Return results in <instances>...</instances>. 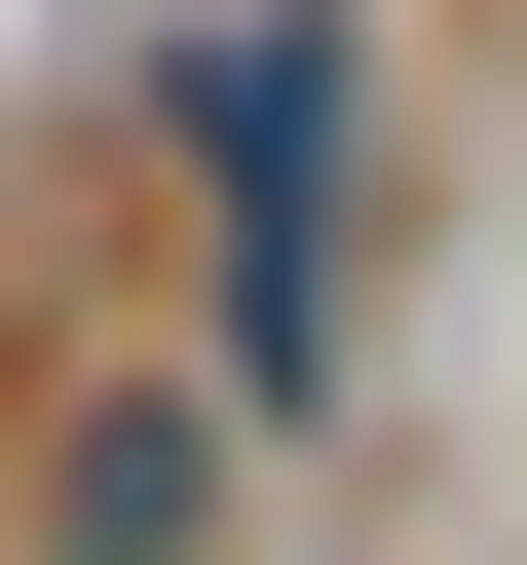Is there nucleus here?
Here are the masks:
<instances>
[{
    "label": "nucleus",
    "mask_w": 527,
    "mask_h": 565,
    "mask_svg": "<svg viewBox=\"0 0 527 565\" xmlns=\"http://www.w3.org/2000/svg\"><path fill=\"white\" fill-rule=\"evenodd\" d=\"M226 527H264V415H226L189 340H76L39 452H0V565H226Z\"/></svg>",
    "instance_id": "obj_2"
},
{
    "label": "nucleus",
    "mask_w": 527,
    "mask_h": 565,
    "mask_svg": "<svg viewBox=\"0 0 527 565\" xmlns=\"http://www.w3.org/2000/svg\"><path fill=\"white\" fill-rule=\"evenodd\" d=\"M151 151H189V377L302 452L340 415V264H377V0H189Z\"/></svg>",
    "instance_id": "obj_1"
}]
</instances>
